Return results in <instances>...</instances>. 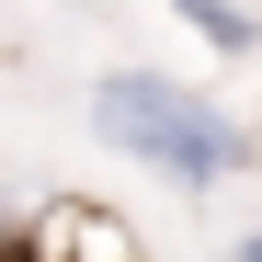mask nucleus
Masks as SVG:
<instances>
[{"label":"nucleus","instance_id":"nucleus-1","mask_svg":"<svg viewBox=\"0 0 262 262\" xmlns=\"http://www.w3.org/2000/svg\"><path fill=\"white\" fill-rule=\"evenodd\" d=\"M92 137L114 160L160 171V183H183V194H216V183H239V171H262V137L216 92H183L171 69H103L92 80Z\"/></svg>","mask_w":262,"mask_h":262},{"label":"nucleus","instance_id":"nucleus-2","mask_svg":"<svg viewBox=\"0 0 262 262\" xmlns=\"http://www.w3.org/2000/svg\"><path fill=\"white\" fill-rule=\"evenodd\" d=\"M171 12H183L228 69H239V57H262V12H251V0H171Z\"/></svg>","mask_w":262,"mask_h":262},{"label":"nucleus","instance_id":"nucleus-3","mask_svg":"<svg viewBox=\"0 0 262 262\" xmlns=\"http://www.w3.org/2000/svg\"><path fill=\"white\" fill-rule=\"evenodd\" d=\"M216 262H262V228H251V239H228V251H216Z\"/></svg>","mask_w":262,"mask_h":262},{"label":"nucleus","instance_id":"nucleus-4","mask_svg":"<svg viewBox=\"0 0 262 262\" xmlns=\"http://www.w3.org/2000/svg\"><path fill=\"white\" fill-rule=\"evenodd\" d=\"M57 12H80V0H57Z\"/></svg>","mask_w":262,"mask_h":262}]
</instances>
